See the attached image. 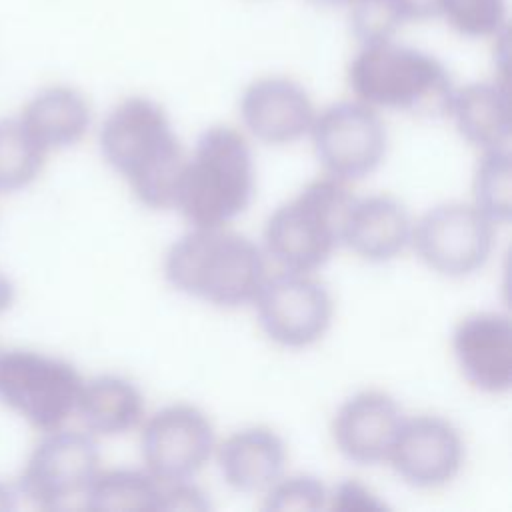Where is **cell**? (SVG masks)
<instances>
[{"instance_id": "6da1fadb", "label": "cell", "mask_w": 512, "mask_h": 512, "mask_svg": "<svg viewBox=\"0 0 512 512\" xmlns=\"http://www.w3.org/2000/svg\"><path fill=\"white\" fill-rule=\"evenodd\" d=\"M100 150L144 206L174 208L186 156L160 104L146 96L118 102L102 122Z\"/></svg>"}, {"instance_id": "7402d4cb", "label": "cell", "mask_w": 512, "mask_h": 512, "mask_svg": "<svg viewBox=\"0 0 512 512\" xmlns=\"http://www.w3.org/2000/svg\"><path fill=\"white\" fill-rule=\"evenodd\" d=\"M48 150L20 118H0V192H18L42 172Z\"/></svg>"}, {"instance_id": "7a4b0ae2", "label": "cell", "mask_w": 512, "mask_h": 512, "mask_svg": "<svg viewBox=\"0 0 512 512\" xmlns=\"http://www.w3.org/2000/svg\"><path fill=\"white\" fill-rule=\"evenodd\" d=\"M166 282L218 308H238L254 300L266 278L260 248L224 226H194L164 256Z\"/></svg>"}, {"instance_id": "ffe728a7", "label": "cell", "mask_w": 512, "mask_h": 512, "mask_svg": "<svg viewBox=\"0 0 512 512\" xmlns=\"http://www.w3.org/2000/svg\"><path fill=\"white\" fill-rule=\"evenodd\" d=\"M76 414L92 434L120 436L142 420L144 398L130 380L116 374H100L82 382Z\"/></svg>"}, {"instance_id": "5bb4252c", "label": "cell", "mask_w": 512, "mask_h": 512, "mask_svg": "<svg viewBox=\"0 0 512 512\" xmlns=\"http://www.w3.org/2000/svg\"><path fill=\"white\" fill-rule=\"evenodd\" d=\"M462 376L480 392L502 394L512 384V324L506 314L474 312L452 332Z\"/></svg>"}, {"instance_id": "1f68e13d", "label": "cell", "mask_w": 512, "mask_h": 512, "mask_svg": "<svg viewBox=\"0 0 512 512\" xmlns=\"http://www.w3.org/2000/svg\"><path fill=\"white\" fill-rule=\"evenodd\" d=\"M316 6H348L352 0H308Z\"/></svg>"}, {"instance_id": "603a6c76", "label": "cell", "mask_w": 512, "mask_h": 512, "mask_svg": "<svg viewBox=\"0 0 512 512\" xmlns=\"http://www.w3.org/2000/svg\"><path fill=\"white\" fill-rule=\"evenodd\" d=\"M474 206L492 222H508L512 212V162L508 148L484 150L472 178Z\"/></svg>"}, {"instance_id": "30bf717a", "label": "cell", "mask_w": 512, "mask_h": 512, "mask_svg": "<svg viewBox=\"0 0 512 512\" xmlns=\"http://www.w3.org/2000/svg\"><path fill=\"white\" fill-rule=\"evenodd\" d=\"M216 434L198 406L178 402L152 414L140 434L146 470L160 482L190 480L212 458Z\"/></svg>"}, {"instance_id": "4fadbf2b", "label": "cell", "mask_w": 512, "mask_h": 512, "mask_svg": "<svg viewBox=\"0 0 512 512\" xmlns=\"http://www.w3.org/2000/svg\"><path fill=\"white\" fill-rule=\"evenodd\" d=\"M404 422L398 402L382 390H362L340 404L332 418V442L354 464L372 466L388 460Z\"/></svg>"}, {"instance_id": "8fae6325", "label": "cell", "mask_w": 512, "mask_h": 512, "mask_svg": "<svg viewBox=\"0 0 512 512\" xmlns=\"http://www.w3.org/2000/svg\"><path fill=\"white\" fill-rule=\"evenodd\" d=\"M100 470V452L88 434L72 430L46 432L28 456L18 480L20 492L38 508H56L84 494Z\"/></svg>"}, {"instance_id": "3957f363", "label": "cell", "mask_w": 512, "mask_h": 512, "mask_svg": "<svg viewBox=\"0 0 512 512\" xmlns=\"http://www.w3.org/2000/svg\"><path fill=\"white\" fill-rule=\"evenodd\" d=\"M254 194V164L242 132L212 126L202 132L178 182L174 208L192 226H224Z\"/></svg>"}, {"instance_id": "2e32d148", "label": "cell", "mask_w": 512, "mask_h": 512, "mask_svg": "<svg viewBox=\"0 0 512 512\" xmlns=\"http://www.w3.org/2000/svg\"><path fill=\"white\" fill-rule=\"evenodd\" d=\"M412 226L408 210L394 196L354 198L344 218L342 244L362 260L386 262L410 244Z\"/></svg>"}, {"instance_id": "8992f818", "label": "cell", "mask_w": 512, "mask_h": 512, "mask_svg": "<svg viewBox=\"0 0 512 512\" xmlns=\"http://www.w3.org/2000/svg\"><path fill=\"white\" fill-rule=\"evenodd\" d=\"M82 382L78 370L62 358L32 350L0 354V400L36 430L62 428L76 412Z\"/></svg>"}, {"instance_id": "9a60e30c", "label": "cell", "mask_w": 512, "mask_h": 512, "mask_svg": "<svg viewBox=\"0 0 512 512\" xmlns=\"http://www.w3.org/2000/svg\"><path fill=\"white\" fill-rule=\"evenodd\" d=\"M240 116L248 132L264 144H292L306 136L316 118L314 104L296 80L264 76L248 84L240 98Z\"/></svg>"}, {"instance_id": "7c38bea8", "label": "cell", "mask_w": 512, "mask_h": 512, "mask_svg": "<svg viewBox=\"0 0 512 512\" xmlns=\"http://www.w3.org/2000/svg\"><path fill=\"white\" fill-rule=\"evenodd\" d=\"M464 442L458 428L434 414L404 418L388 462L410 486L430 490L448 484L462 466Z\"/></svg>"}, {"instance_id": "83f0119b", "label": "cell", "mask_w": 512, "mask_h": 512, "mask_svg": "<svg viewBox=\"0 0 512 512\" xmlns=\"http://www.w3.org/2000/svg\"><path fill=\"white\" fill-rule=\"evenodd\" d=\"M382 504L374 500V496L358 482H344L340 484L334 494H328V506L326 508H346V510H358V508H380Z\"/></svg>"}, {"instance_id": "4dcf8cb0", "label": "cell", "mask_w": 512, "mask_h": 512, "mask_svg": "<svg viewBox=\"0 0 512 512\" xmlns=\"http://www.w3.org/2000/svg\"><path fill=\"white\" fill-rule=\"evenodd\" d=\"M14 504L16 502H14L12 490L0 482V510H10V508H14Z\"/></svg>"}, {"instance_id": "ba28073f", "label": "cell", "mask_w": 512, "mask_h": 512, "mask_svg": "<svg viewBox=\"0 0 512 512\" xmlns=\"http://www.w3.org/2000/svg\"><path fill=\"white\" fill-rule=\"evenodd\" d=\"M312 146L328 176L350 182L372 174L384 160L388 134L376 108L360 102H336L316 114Z\"/></svg>"}, {"instance_id": "d6a6232c", "label": "cell", "mask_w": 512, "mask_h": 512, "mask_svg": "<svg viewBox=\"0 0 512 512\" xmlns=\"http://www.w3.org/2000/svg\"><path fill=\"white\" fill-rule=\"evenodd\" d=\"M0 354H2V350H0Z\"/></svg>"}, {"instance_id": "484cf974", "label": "cell", "mask_w": 512, "mask_h": 512, "mask_svg": "<svg viewBox=\"0 0 512 512\" xmlns=\"http://www.w3.org/2000/svg\"><path fill=\"white\" fill-rule=\"evenodd\" d=\"M328 506L326 486L308 474H298L290 478L276 480L266 490V510L274 512H314Z\"/></svg>"}, {"instance_id": "277c9868", "label": "cell", "mask_w": 512, "mask_h": 512, "mask_svg": "<svg viewBox=\"0 0 512 512\" xmlns=\"http://www.w3.org/2000/svg\"><path fill=\"white\" fill-rule=\"evenodd\" d=\"M356 100L372 108L436 116L448 112L452 82L430 54L394 40L362 44L348 66Z\"/></svg>"}, {"instance_id": "d4e9b609", "label": "cell", "mask_w": 512, "mask_h": 512, "mask_svg": "<svg viewBox=\"0 0 512 512\" xmlns=\"http://www.w3.org/2000/svg\"><path fill=\"white\" fill-rule=\"evenodd\" d=\"M350 26L360 44L392 40L404 22H408L394 0H352Z\"/></svg>"}, {"instance_id": "4316f807", "label": "cell", "mask_w": 512, "mask_h": 512, "mask_svg": "<svg viewBox=\"0 0 512 512\" xmlns=\"http://www.w3.org/2000/svg\"><path fill=\"white\" fill-rule=\"evenodd\" d=\"M208 506L204 494L188 480L162 482L158 510H206Z\"/></svg>"}, {"instance_id": "cb8c5ba5", "label": "cell", "mask_w": 512, "mask_h": 512, "mask_svg": "<svg viewBox=\"0 0 512 512\" xmlns=\"http://www.w3.org/2000/svg\"><path fill=\"white\" fill-rule=\"evenodd\" d=\"M438 14L464 36H496L506 24V0H440Z\"/></svg>"}, {"instance_id": "5b68a950", "label": "cell", "mask_w": 512, "mask_h": 512, "mask_svg": "<svg viewBox=\"0 0 512 512\" xmlns=\"http://www.w3.org/2000/svg\"><path fill=\"white\" fill-rule=\"evenodd\" d=\"M352 200L348 182L328 174L312 180L270 214L264 226L268 256L284 270H316L342 244Z\"/></svg>"}, {"instance_id": "f1b7e54d", "label": "cell", "mask_w": 512, "mask_h": 512, "mask_svg": "<svg viewBox=\"0 0 512 512\" xmlns=\"http://www.w3.org/2000/svg\"><path fill=\"white\" fill-rule=\"evenodd\" d=\"M406 20H422L438 14L440 0H394Z\"/></svg>"}, {"instance_id": "52a82bcc", "label": "cell", "mask_w": 512, "mask_h": 512, "mask_svg": "<svg viewBox=\"0 0 512 512\" xmlns=\"http://www.w3.org/2000/svg\"><path fill=\"white\" fill-rule=\"evenodd\" d=\"M494 224L474 204L446 202L420 216L412 226L410 244L436 274L462 278L480 270L490 258Z\"/></svg>"}, {"instance_id": "d6986e66", "label": "cell", "mask_w": 512, "mask_h": 512, "mask_svg": "<svg viewBox=\"0 0 512 512\" xmlns=\"http://www.w3.org/2000/svg\"><path fill=\"white\" fill-rule=\"evenodd\" d=\"M18 118L50 152L78 144L90 128L92 110L80 90L54 84L36 92Z\"/></svg>"}, {"instance_id": "ac0fdd59", "label": "cell", "mask_w": 512, "mask_h": 512, "mask_svg": "<svg viewBox=\"0 0 512 512\" xmlns=\"http://www.w3.org/2000/svg\"><path fill=\"white\" fill-rule=\"evenodd\" d=\"M448 114L458 134L482 150L508 148L512 112L508 88L500 82H472L452 92Z\"/></svg>"}, {"instance_id": "44dd1931", "label": "cell", "mask_w": 512, "mask_h": 512, "mask_svg": "<svg viewBox=\"0 0 512 512\" xmlns=\"http://www.w3.org/2000/svg\"><path fill=\"white\" fill-rule=\"evenodd\" d=\"M162 482L148 470H98L84 492L90 510H158Z\"/></svg>"}, {"instance_id": "e0dca14e", "label": "cell", "mask_w": 512, "mask_h": 512, "mask_svg": "<svg viewBox=\"0 0 512 512\" xmlns=\"http://www.w3.org/2000/svg\"><path fill=\"white\" fill-rule=\"evenodd\" d=\"M224 482L244 494L266 492L282 478L286 444L266 426H248L232 432L214 448Z\"/></svg>"}, {"instance_id": "f546056e", "label": "cell", "mask_w": 512, "mask_h": 512, "mask_svg": "<svg viewBox=\"0 0 512 512\" xmlns=\"http://www.w3.org/2000/svg\"><path fill=\"white\" fill-rule=\"evenodd\" d=\"M14 298H16V288L12 280L0 272V314H4L14 304Z\"/></svg>"}, {"instance_id": "9c48e42d", "label": "cell", "mask_w": 512, "mask_h": 512, "mask_svg": "<svg viewBox=\"0 0 512 512\" xmlns=\"http://www.w3.org/2000/svg\"><path fill=\"white\" fill-rule=\"evenodd\" d=\"M252 302L264 334L284 348L318 342L334 316L328 288L310 272L282 270L266 276Z\"/></svg>"}]
</instances>
